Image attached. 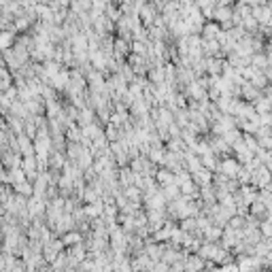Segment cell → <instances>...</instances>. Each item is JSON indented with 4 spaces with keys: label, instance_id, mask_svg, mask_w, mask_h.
<instances>
[{
    "label": "cell",
    "instance_id": "cell-1",
    "mask_svg": "<svg viewBox=\"0 0 272 272\" xmlns=\"http://www.w3.org/2000/svg\"><path fill=\"white\" fill-rule=\"evenodd\" d=\"M221 170H224L226 177H238L240 175V164L234 162V159H224V162H221Z\"/></svg>",
    "mask_w": 272,
    "mask_h": 272
}]
</instances>
